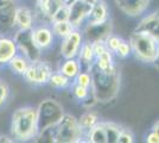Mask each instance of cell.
<instances>
[{
    "label": "cell",
    "mask_w": 159,
    "mask_h": 143,
    "mask_svg": "<svg viewBox=\"0 0 159 143\" xmlns=\"http://www.w3.org/2000/svg\"><path fill=\"white\" fill-rule=\"evenodd\" d=\"M90 72V93L96 102H107L114 99L119 93L120 88V73L119 69L112 72H102L95 66L92 67Z\"/></svg>",
    "instance_id": "obj_1"
},
{
    "label": "cell",
    "mask_w": 159,
    "mask_h": 143,
    "mask_svg": "<svg viewBox=\"0 0 159 143\" xmlns=\"http://www.w3.org/2000/svg\"><path fill=\"white\" fill-rule=\"evenodd\" d=\"M38 134V119L37 107L23 106L17 109L12 115L11 121V135L13 141L27 142L31 141Z\"/></svg>",
    "instance_id": "obj_2"
},
{
    "label": "cell",
    "mask_w": 159,
    "mask_h": 143,
    "mask_svg": "<svg viewBox=\"0 0 159 143\" xmlns=\"http://www.w3.org/2000/svg\"><path fill=\"white\" fill-rule=\"evenodd\" d=\"M128 43L132 49V54L137 60L143 63H153L159 57V38L152 35L134 31Z\"/></svg>",
    "instance_id": "obj_3"
},
{
    "label": "cell",
    "mask_w": 159,
    "mask_h": 143,
    "mask_svg": "<svg viewBox=\"0 0 159 143\" xmlns=\"http://www.w3.org/2000/svg\"><path fill=\"white\" fill-rule=\"evenodd\" d=\"M82 138H84V134L80 128L77 119L73 115L64 112L56 124V143L81 142Z\"/></svg>",
    "instance_id": "obj_4"
},
{
    "label": "cell",
    "mask_w": 159,
    "mask_h": 143,
    "mask_svg": "<svg viewBox=\"0 0 159 143\" xmlns=\"http://www.w3.org/2000/svg\"><path fill=\"white\" fill-rule=\"evenodd\" d=\"M64 115L63 106L55 99H44L37 107L38 132L49 126L56 125Z\"/></svg>",
    "instance_id": "obj_5"
},
{
    "label": "cell",
    "mask_w": 159,
    "mask_h": 143,
    "mask_svg": "<svg viewBox=\"0 0 159 143\" xmlns=\"http://www.w3.org/2000/svg\"><path fill=\"white\" fill-rule=\"evenodd\" d=\"M52 72L53 70L51 64L49 62L43 61L42 59H39L37 61L29 63L23 76H24L25 81L33 86H44V85H48L50 75Z\"/></svg>",
    "instance_id": "obj_6"
},
{
    "label": "cell",
    "mask_w": 159,
    "mask_h": 143,
    "mask_svg": "<svg viewBox=\"0 0 159 143\" xmlns=\"http://www.w3.org/2000/svg\"><path fill=\"white\" fill-rule=\"evenodd\" d=\"M13 40L18 48V53L25 56L30 62L42 59V50L34 44L31 36V30L27 31L17 30L13 36Z\"/></svg>",
    "instance_id": "obj_7"
},
{
    "label": "cell",
    "mask_w": 159,
    "mask_h": 143,
    "mask_svg": "<svg viewBox=\"0 0 159 143\" xmlns=\"http://www.w3.org/2000/svg\"><path fill=\"white\" fill-rule=\"evenodd\" d=\"M83 40L90 42H103L113 34V24L111 18L102 23H86L81 31Z\"/></svg>",
    "instance_id": "obj_8"
},
{
    "label": "cell",
    "mask_w": 159,
    "mask_h": 143,
    "mask_svg": "<svg viewBox=\"0 0 159 143\" xmlns=\"http://www.w3.org/2000/svg\"><path fill=\"white\" fill-rule=\"evenodd\" d=\"M93 8V2L88 0H75L68 6V21L74 29H80L84 24Z\"/></svg>",
    "instance_id": "obj_9"
},
{
    "label": "cell",
    "mask_w": 159,
    "mask_h": 143,
    "mask_svg": "<svg viewBox=\"0 0 159 143\" xmlns=\"http://www.w3.org/2000/svg\"><path fill=\"white\" fill-rule=\"evenodd\" d=\"M83 42V36L80 29H74L69 35L61 40V55L63 59L76 57L80 51L81 44Z\"/></svg>",
    "instance_id": "obj_10"
},
{
    "label": "cell",
    "mask_w": 159,
    "mask_h": 143,
    "mask_svg": "<svg viewBox=\"0 0 159 143\" xmlns=\"http://www.w3.org/2000/svg\"><path fill=\"white\" fill-rule=\"evenodd\" d=\"M16 0H0V35H7L11 30L16 29Z\"/></svg>",
    "instance_id": "obj_11"
},
{
    "label": "cell",
    "mask_w": 159,
    "mask_h": 143,
    "mask_svg": "<svg viewBox=\"0 0 159 143\" xmlns=\"http://www.w3.org/2000/svg\"><path fill=\"white\" fill-rule=\"evenodd\" d=\"M31 36L34 44L39 48L40 50H47L51 48L55 41V36L50 25L47 24H36L31 29Z\"/></svg>",
    "instance_id": "obj_12"
},
{
    "label": "cell",
    "mask_w": 159,
    "mask_h": 143,
    "mask_svg": "<svg viewBox=\"0 0 159 143\" xmlns=\"http://www.w3.org/2000/svg\"><path fill=\"white\" fill-rule=\"evenodd\" d=\"M14 25L17 30L20 31H27L34 26V17H33V10L25 5H20L16 8L14 13Z\"/></svg>",
    "instance_id": "obj_13"
},
{
    "label": "cell",
    "mask_w": 159,
    "mask_h": 143,
    "mask_svg": "<svg viewBox=\"0 0 159 143\" xmlns=\"http://www.w3.org/2000/svg\"><path fill=\"white\" fill-rule=\"evenodd\" d=\"M150 0H115L120 10L129 17H139L148 7Z\"/></svg>",
    "instance_id": "obj_14"
},
{
    "label": "cell",
    "mask_w": 159,
    "mask_h": 143,
    "mask_svg": "<svg viewBox=\"0 0 159 143\" xmlns=\"http://www.w3.org/2000/svg\"><path fill=\"white\" fill-rule=\"evenodd\" d=\"M18 54V48L13 37L0 35V66H7L12 57Z\"/></svg>",
    "instance_id": "obj_15"
},
{
    "label": "cell",
    "mask_w": 159,
    "mask_h": 143,
    "mask_svg": "<svg viewBox=\"0 0 159 143\" xmlns=\"http://www.w3.org/2000/svg\"><path fill=\"white\" fill-rule=\"evenodd\" d=\"M76 59L79 60L80 67L81 70L84 72H89L92 67L94 66V60H95V54H94V48H93V42L83 40L80 51Z\"/></svg>",
    "instance_id": "obj_16"
},
{
    "label": "cell",
    "mask_w": 159,
    "mask_h": 143,
    "mask_svg": "<svg viewBox=\"0 0 159 143\" xmlns=\"http://www.w3.org/2000/svg\"><path fill=\"white\" fill-rule=\"evenodd\" d=\"M134 31H137V32H144V34H148L154 36V37H158V31H159L158 12H152V13L145 16L138 23V25H137Z\"/></svg>",
    "instance_id": "obj_17"
},
{
    "label": "cell",
    "mask_w": 159,
    "mask_h": 143,
    "mask_svg": "<svg viewBox=\"0 0 159 143\" xmlns=\"http://www.w3.org/2000/svg\"><path fill=\"white\" fill-rule=\"evenodd\" d=\"M109 19V10L105 0H98L93 4V8L90 11L89 17L86 23H102Z\"/></svg>",
    "instance_id": "obj_18"
},
{
    "label": "cell",
    "mask_w": 159,
    "mask_h": 143,
    "mask_svg": "<svg viewBox=\"0 0 159 143\" xmlns=\"http://www.w3.org/2000/svg\"><path fill=\"white\" fill-rule=\"evenodd\" d=\"M94 66L98 69L102 70V72H112L118 67L114 63V56L113 53L106 49L103 53H101L99 56L95 57L94 60Z\"/></svg>",
    "instance_id": "obj_19"
},
{
    "label": "cell",
    "mask_w": 159,
    "mask_h": 143,
    "mask_svg": "<svg viewBox=\"0 0 159 143\" xmlns=\"http://www.w3.org/2000/svg\"><path fill=\"white\" fill-rule=\"evenodd\" d=\"M84 138H87V142L90 143H107L106 131H105L103 122H100L99 121L93 128H90L84 134Z\"/></svg>",
    "instance_id": "obj_20"
},
{
    "label": "cell",
    "mask_w": 159,
    "mask_h": 143,
    "mask_svg": "<svg viewBox=\"0 0 159 143\" xmlns=\"http://www.w3.org/2000/svg\"><path fill=\"white\" fill-rule=\"evenodd\" d=\"M60 70L62 74H64L70 80H74L75 76L81 72V67H80L79 60L76 57L73 59H64L63 63L61 64Z\"/></svg>",
    "instance_id": "obj_21"
},
{
    "label": "cell",
    "mask_w": 159,
    "mask_h": 143,
    "mask_svg": "<svg viewBox=\"0 0 159 143\" xmlns=\"http://www.w3.org/2000/svg\"><path fill=\"white\" fill-rule=\"evenodd\" d=\"M48 83L56 89H64L71 86V80L68 79L64 74H62L60 70H56L51 73Z\"/></svg>",
    "instance_id": "obj_22"
},
{
    "label": "cell",
    "mask_w": 159,
    "mask_h": 143,
    "mask_svg": "<svg viewBox=\"0 0 159 143\" xmlns=\"http://www.w3.org/2000/svg\"><path fill=\"white\" fill-rule=\"evenodd\" d=\"M99 121L100 119L98 113L94 112V111H87V112H84L82 116L80 117V119H77L80 128L83 131V134H86L90 128H93Z\"/></svg>",
    "instance_id": "obj_23"
},
{
    "label": "cell",
    "mask_w": 159,
    "mask_h": 143,
    "mask_svg": "<svg viewBox=\"0 0 159 143\" xmlns=\"http://www.w3.org/2000/svg\"><path fill=\"white\" fill-rule=\"evenodd\" d=\"M52 34L57 38H64L66 35H69L74 30V26L69 23V21H53L50 24Z\"/></svg>",
    "instance_id": "obj_24"
},
{
    "label": "cell",
    "mask_w": 159,
    "mask_h": 143,
    "mask_svg": "<svg viewBox=\"0 0 159 143\" xmlns=\"http://www.w3.org/2000/svg\"><path fill=\"white\" fill-rule=\"evenodd\" d=\"M30 61L27 60L25 56H23L21 54H18L12 57V60L8 62V67L13 70V73L18 75H23L26 70L27 66H29Z\"/></svg>",
    "instance_id": "obj_25"
},
{
    "label": "cell",
    "mask_w": 159,
    "mask_h": 143,
    "mask_svg": "<svg viewBox=\"0 0 159 143\" xmlns=\"http://www.w3.org/2000/svg\"><path fill=\"white\" fill-rule=\"evenodd\" d=\"M103 125H105V131H106L107 143H118V138H119L122 126L113 122H103Z\"/></svg>",
    "instance_id": "obj_26"
},
{
    "label": "cell",
    "mask_w": 159,
    "mask_h": 143,
    "mask_svg": "<svg viewBox=\"0 0 159 143\" xmlns=\"http://www.w3.org/2000/svg\"><path fill=\"white\" fill-rule=\"evenodd\" d=\"M73 94L77 100L84 102L92 93H90V88H87V87H83V86L76 85V83L74 82L73 83Z\"/></svg>",
    "instance_id": "obj_27"
},
{
    "label": "cell",
    "mask_w": 159,
    "mask_h": 143,
    "mask_svg": "<svg viewBox=\"0 0 159 143\" xmlns=\"http://www.w3.org/2000/svg\"><path fill=\"white\" fill-rule=\"evenodd\" d=\"M74 82L76 85L80 86H83L89 88L90 87V82H92V78H90V72H84V70H81L79 74L75 76Z\"/></svg>",
    "instance_id": "obj_28"
},
{
    "label": "cell",
    "mask_w": 159,
    "mask_h": 143,
    "mask_svg": "<svg viewBox=\"0 0 159 143\" xmlns=\"http://www.w3.org/2000/svg\"><path fill=\"white\" fill-rule=\"evenodd\" d=\"M114 54L116 55V56H119L120 59H126L128 56H131L132 55V49H131L129 43L127 41H125V40H122Z\"/></svg>",
    "instance_id": "obj_29"
},
{
    "label": "cell",
    "mask_w": 159,
    "mask_h": 143,
    "mask_svg": "<svg viewBox=\"0 0 159 143\" xmlns=\"http://www.w3.org/2000/svg\"><path fill=\"white\" fill-rule=\"evenodd\" d=\"M121 41H122V38H121V37L112 34L108 38H107L106 41H105V45H106V48L109 50V51H112L113 54H114V53H115V50H116L118 47L120 45Z\"/></svg>",
    "instance_id": "obj_30"
},
{
    "label": "cell",
    "mask_w": 159,
    "mask_h": 143,
    "mask_svg": "<svg viewBox=\"0 0 159 143\" xmlns=\"http://www.w3.org/2000/svg\"><path fill=\"white\" fill-rule=\"evenodd\" d=\"M10 87L5 81L0 80V107H2L4 105H6L10 98Z\"/></svg>",
    "instance_id": "obj_31"
},
{
    "label": "cell",
    "mask_w": 159,
    "mask_h": 143,
    "mask_svg": "<svg viewBox=\"0 0 159 143\" xmlns=\"http://www.w3.org/2000/svg\"><path fill=\"white\" fill-rule=\"evenodd\" d=\"M134 141L135 140H134V135L132 134V131L126 128H122L120 131L118 143H133Z\"/></svg>",
    "instance_id": "obj_32"
},
{
    "label": "cell",
    "mask_w": 159,
    "mask_h": 143,
    "mask_svg": "<svg viewBox=\"0 0 159 143\" xmlns=\"http://www.w3.org/2000/svg\"><path fill=\"white\" fill-rule=\"evenodd\" d=\"M68 21V6L62 5V6L55 12V14L51 18V23L53 21Z\"/></svg>",
    "instance_id": "obj_33"
},
{
    "label": "cell",
    "mask_w": 159,
    "mask_h": 143,
    "mask_svg": "<svg viewBox=\"0 0 159 143\" xmlns=\"http://www.w3.org/2000/svg\"><path fill=\"white\" fill-rule=\"evenodd\" d=\"M147 143H158L159 142V132H158V121L154 123V126L150 131V134L146 136Z\"/></svg>",
    "instance_id": "obj_34"
},
{
    "label": "cell",
    "mask_w": 159,
    "mask_h": 143,
    "mask_svg": "<svg viewBox=\"0 0 159 143\" xmlns=\"http://www.w3.org/2000/svg\"><path fill=\"white\" fill-rule=\"evenodd\" d=\"M0 142H6V143H11L13 142V138H10L8 136H0Z\"/></svg>",
    "instance_id": "obj_35"
},
{
    "label": "cell",
    "mask_w": 159,
    "mask_h": 143,
    "mask_svg": "<svg viewBox=\"0 0 159 143\" xmlns=\"http://www.w3.org/2000/svg\"><path fill=\"white\" fill-rule=\"evenodd\" d=\"M61 2H62V5H66V6H69L71 2H74L75 0H60Z\"/></svg>",
    "instance_id": "obj_36"
},
{
    "label": "cell",
    "mask_w": 159,
    "mask_h": 143,
    "mask_svg": "<svg viewBox=\"0 0 159 143\" xmlns=\"http://www.w3.org/2000/svg\"><path fill=\"white\" fill-rule=\"evenodd\" d=\"M31 1H32L33 4H36V2H38V1H39V0H31Z\"/></svg>",
    "instance_id": "obj_37"
},
{
    "label": "cell",
    "mask_w": 159,
    "mask_h": 143,
    "mask_svg": "<svg viewBox=\"0 0 159 143\" xmlns=\"http://www.w3.org/2000/svg\"><path fill=\"white\" fill-rule=\"evenodd\" d=\"M89 1H90V2H93V4H94V2H96L98 0H89Z\"/></svg>",
    "instance_id": "obj_38"
}]
</instances>
